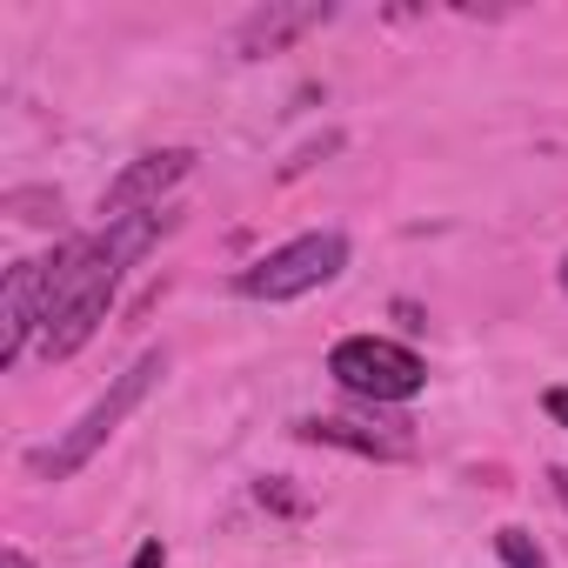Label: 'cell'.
<instances>
[{"label":"cell","mask_w":568,"mask_h":568,"mask_svg":"<svg viewBox=\"0 0 568 568\" xmlns=\"http://www.w3.org/2000/svg\"><path fill=\"white\" fill-rule=\"evenodd\" d=\"M295 435L315 442V448L362 455V462H415L408 428H368V422H348V415H308V422H295Z\"/></svg>","instance_id":"cell-7"},{"label":"cell","mask_w":568,"mask_h":568,"mask_svg":"<svg viewBox=\"0 0 568 568\" xmlns=\"http://www.w3.org/2000/svg\"><path fill=\"white\" fill-rule=\"evenodd\" d=\"M128 568H168V541H161V535H148V541H141V555H134Z\"/></svg>","instance_id":"cell-10"},{"label":"cell","mask_w":568,"mask_h":568,"mask_svg":"<svg viewBox=\"0 0 568 568\" xmlns=\"http://www.w3.org/2000/svg\"><path fill=\"white\" fill-rule=\"evenodd\" d=\"M495 555H501L508 568H541V548H535L521 528H501V535H495Z\"/></svg>","instance_id":"cell-9"},{"label":"cell","mask_w":568,"mask_h":568,"mask_svg":"<svg viewBox=\"0 0 568 568\" xmlns=\"http://www.w3.org/2000/svg\"><path fill=\"white\" fill-rule=\"evenodd\" d=\"M328 375L362 402H415L428 388V362L388 335H348L328 348Z\"/></svg>","instance_id":"cell-4"},{"label":"cell","mask_w":568,"mask_h":568,"mask_svg":"<svg viewBox=\"0 0 568 568\" xmlns=\"http://www.w3.org/2000/svg\"><path fill=\"white\" fill-rule=\"evenodd\" d=\"M161 375H168V355H161V348H148L134 368H121V375L108 382V395H101V402H94V408L61 435V442H54V448H41V455H34V475H48V481H74V475H81V468L114 442V428H121V422L154 395V382H161Z\"/></svg>","instance_id":"cell-2"},{"label":"cell","mask_w":568,"mask_h":568,"mask_svg":"<svg viewBox=\"0 0 568 568\" xmlns=\"http://www.w3.org/2000/svg\"><path fill=\"white\" fill-rule=\"evenodd\" d=\"M187 174H194V148H154V154L128 161V168L108 181V194H101V214H108V221L154 214V207H161V194H168L174 181H187Z\"/></svg>","instance_id":"cell-5"},{"label":"cell","mask_w":568,"mask_h":568,"mask_svg":"<svg viewBox=\"0 0 568 568\" xmlns=\"http://www.w3.org/2000/svg\"><path fill=\"white\" fill-rule=\"evenodd\" d=\"M168 214H128V221H108L94 241H68L61 254L41 261V302H48V322H41V355L48 362H74L94 328L108 322V302L121 288V274L161 241Z\"/></svg>","instance_id":"cell-1"},{"label":"cell","mask_w":568,"mask_h":568,"mask_svg":"<svg viewBox=\"0 0 568 568\" xmlns=\"http://www.w3.org/2000/svg\"><path fill=\"white\" fill-rule=\"evenodd\" d=\"M348 267V234L342 227H322V234H295L267 247L261 261H247L234 274V295L241 302H302L315 288H328V281Z\"/></svg>","instance_id":"cell-3"},{"label":"cell","mask_w":568,"mask_h":568,"mask_svg":"<svg viewBox=\"0 0 568 568\" xmlns=\"http://www.w3.org/2000/svg\"><path fill=\"white\" fill-rule=\"evenodd\" d=\"M561 295H568V254H561Z\"/></svg>","instance_id":"cell-14"},{"label":"cell","mask_w":568,"mask_h":568,"mask_svg":"<svg viewBox=\"0 0 568 568\" xmlns=\"http://www.w3.org/2000/svg\"><path fill=\"white\" fill-rule=\"evenodd\" d=\"M0 568H34V561H28V548H14V541H8V548H0Z\"/></svg>","instance_id":"cell-12"},{"label":"cell","mask_w":568,"mask_h":568,"mask_svg":"<svg viewBox=\"0 0 568 568\" xmlns=\"http://www.w3.org/2000/svg\"><path fill=\"white\" fill-rule=\"evenodd\" d=\"M322 21H335L328 0H308V8H254V14L234 28V54H241V61H254V54H281L288 41L315 34Z\"/></svg>","instance_id":"cell-8"},{"label":"cell","mask_w":568,"mask_h":568,"mask_svg":"<svg viewBox=\"0 0 568 568\" xmlns=\"http://www.w3.org/2000/svg\"><path fill=\"white\" fill-rule=\"evenodd\" d=\"M541 408H548V415H555V422L568 428V388H548V402H541Z\"/></svg>","instance_id":"cell-11"},{"label":"cell","mask_w":568,"mask_h":568,"mask_svg":"<svg viewBox=\"0 0 568 568\" xmlns=\"http://www.w3.org/2000/svg\"><path fill=\"white\" fill-rule=\"evenodd\" d=\"M548 481H555V495H561V508H568V468H555Z\"/></svg>","instance_id":"cell-13"},{"label":"cell","mask_w":568,"mask_h":568,"mask_svg":"<svg viewBox=\"0 0 568 568\" xmlns=\"http://www.w3.org/2000/svg\"><path fill=\"white\" fill-rule=\"evenodd\" d=\"M48 302H41V261H14L0 281V368H14L28 355V342L41 335Z\"/></svg>","instance_id":"cell-6"}]
</instances>
